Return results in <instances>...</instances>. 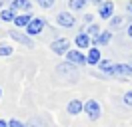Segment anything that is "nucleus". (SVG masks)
Returning a JSON list of instances; mask_svg holds the SVG:
<instances>
[{"mask_svg": "<svg viewBox=\"0 0 132 127\" xmlns=\"http://www.w3.org/2000/svg\"><path fill=\"white\" fill-rule=\"evenodd\" d=\"M84 111H86V115H88L92 121L100 119V103L98 101H94V99L86 101V103H84Z\"/></svg>", "mask_w": 132, "mask_h": 127, "instance_id": "f257e3e1", "label": "nucleus"}, {"mask_svg": "<svg viewBox=\"0 0 132 127\" xmlns=\"http://www.w3.org/2000/svg\"><path fill=\"white\" fill-rule=\"evenodd\" d=\"M42 30H44V20L42 18H32L30 24L26 26V34L28 36H38Z\"/></svg>", "mask_w": 132, "mask_h": 127, "instance_id": "f03ea898", "label": "nucleus"}, {"mask_svg": "<svg viewBox=\"0 0 132 127\" xmlns=\"http://www.w3.org/2000/svg\"><path fill=\"white\" fill-rule=\"evenodd\" d=\"M56 22L60 24V26H64V28H72L76 24V20H74V16L70 14V12H60V14L56 16Z\"/></svg>", "mask_w": 132, "mask_h": 127, "instance_id": "7ed1b4c3", "label": "nucleus"}, {"mask_svg": "<svg viewBox=\"0 0 132 127\" xmlns=\"http://www.w3.org/2000/svg\"><path fill=\"white\" fill-rule=\"evenodd\" d=\"M66 58H68V64H74V66L86 64V58H84V54L76 52V50H70V52H66Z\"/></svg>", "mask_w": 132, "mask_h": 127, "instance_id": "20e7f679", "label": "nucleus"}, {"mask_svg": "<svg viewBox=\"0 0 132 127\" xmlns=\"http://www.w3.org/2000/svg\"><path fill=\"white\" fill-rule=\"evenodd\" d=\"M8 34H10L12 40H16V42H20V44H24V46H28V48L34 46L32 40H30V36H26V34H20V32H16V30H10Z\"/></svg>", "mask_w": 132, "mask_h": 127, "instance_id": "39448f33", "label": "nucleus"}, {"mask_svg": "<svg viewBox=\"0 0 132 127\" xmlns=\"http://www.w3.org/2000/svg\"><path fill=\"white\" fill-rule=\"evenodd\" d=\"M50 48H52V52H54V54L62 56V54L68 52V40H54Z\"/></svg>", "mask_w": 132, "mask_h": 127, "instance_id": "423d86ee", "label": "nucleus"}, {"mask_svg": "<svg viewBox=\"0 0 132 127\" xmlns=\"http://www.w3.org/2000/svg\"><path fill=\"white\" fill-rule=\"evenodd\" d=\"M112 10H114V4H112V2H102L98 6L100 18H110V16H112Z\"/></svg>", "mask_w": 132, "mask_h": 127, "instance_id": "0eeeda50", "label": "nucleus"}, {"mask_svg": "<svg viewBox=\"0 0 132 127\" xmlns=\"http://www.w3.org/2000/svg\"><path fill=\"white\" fill-rule=\"evenodd\" d=\"M110 38H112V34H110V32H102V34H96L92 42H94V44H98V46H106L108 42H110Z\"/></svg>", "mask_w": 132, "mask_h": 127, "instance_id": "6e6552de", "label": "nucleus"}, {"mask_svg": "<svg viewBox=\"0 0 132 127\" xmlns=\"http://www.w3.org/2000/svg\"><path fill=\"white\" fill-rule=\"evenodd\" d=\"M30 0H12V4H10V8L12 10H30Z\"/></svg>", "mask_w": 132, "mask_h": 127, "instance_id": "1a4fd4ad", "label": "nucleus"}, {"mask_svg": "<svg viewBox=\"0 0 132 127\" xmlns=\"http://www.w3.org/2000/svg\"><path fill=\"white\" fill-rule=\"evenodd\" d=\"M30 20H32V14H20L14 18V26H18V28H22V26H28L30 24Z\"/></svg>", "mask_w": 132, "mask_h": 127, "instance_id": "9d476101", "label": "nucleus"}, {"mask_svg": "<svg viewBox=\"0 0 132 127\" xmlns=\"http://www.w3.org/2000/svg\"><path fill=\"white\" fill-rule=\"evenodd\" d=\"M66 109H68L70 115H78V113L82 111V103L78 101V99H72V101L68 103V107H66Z\"/></svg>", "mask_w": 132, "mask_h": 127, "instance_id": "9b49d317", "label": "nucleus"}, {"mask_svg": "<svg viewBox=\"0 0 132 127\" xmlns=\"http://www.w3.org/2000/svg\"><path fill=\"white\" fill-rule=\"evenodd\" d=\"M100 62V50L98 48H92L90 52H88V58H86V64H98Z\"/></svg>", "mask_w": 132, "mask_h": 127, "instance_id": "f8f14e48", "label": "nucleus"}, {"mask_svg": "<svg viewBox=\"0 0 132 127\" xmlns=\"http://www.w3.org/2000/svg\"><path fill=\"white\" fill-rule=\"evenodd\" d=\"M14 18H16V14H14L12 8H6V10L0 12V20H2V22H14Z\"/></svg>", "mask_w": 132, "mask_h": 127, "instance_id": "ddd939ff", "label": "nucleus"}, {"mask_svg": "<svg viewBox=\"0 0 132 127\" xmlns=\"http://www.w3.org/2000/svg\"><path fill=\"white\" fill-rule=\"evenodd\" d=\"M76 44H78V48H88V46H90V38H88V34L80 32V34L76 36Z\"/></svg>", "mask_w": 132, "mask_h": 127, "instance_id": "4468645a", "label": "nucleus"}, {"mask_svg": "<svg viewBox=\"0 0 132 127\" xmlns=\"http://www.w3.org/2000/svg\"><path fill=\"white\" fill-rule=\"evenodd\" d=\"M86 2L88 0H68V6H70V10H82Z\"/></svg>", "mask_w": 132, "mask_h": 127, "instance_id": "2eb2a0df", "label": "nucleus"}, {"mask_svg": "<svg viewBox=\"0 0 132 127\" xmlns=\"http://www.w3.org/2000/svg\"><path fill=\"white\" fill-rule=\"evenodd\" d=\"M12 54V48L8 44H0V56H10Z\"/></svg>", "mask_w": 132, "mask_h": 127, "instance_id": "dca6fc26", "label": "nucleus"}, {"mask_svg": "<svg viewBox=\"0 0 132 127\" xmlns=\"http://www.w3.org/2000/svg\"><path fill=\"white\" fill-rule=\"evenodd\" d=\"M38 6L40 8H52L54 6V0H38Z\"/></svg>", "mask_w": 132, "mask_h": 127, "instance_id": "f3484780", "label": "nucleus"}, {"mask_svg": "<svg viewBox=\"0 0 132 127\" xmlns=\"http://www.w3.org/2000/svg\"><path fill=\"white\" fill-rule=\"evenodd\" d=\"M118 26H122V18H120V16L110 20V28H118Z\"/></svg>", "mask_w": 132, "mask_h": 127, "instance_id": "a211bd4d", "label": "nucleus"}, {"mask_svg": "<svg viewBox=\"0 0 132 127\" xmlns=\"http://www.w3.org/2000/svg\"><path fill=\"white\" fill-rule=\"evenodd\" d=\"M124 103H126L128 107H132V91H126V93H124Z\"/></svg>", "mask_w": 132, "mask_h": 127, "instance_id": "6ab92c4d", "label": "nucleus"}, {"mask_svg": "<svg viewBox=\"0 0 132 127\" xmlns=\"http://www.w3.org/2000/svg\"><path fill=\"white\" fill-rule=\"evenodd\" d=\"M8 127H26L22 121H18V119H12V121H8Z\"/></svg>", "mask_w": 132, "mask_h": 127, "instance_id": "aec40b11", "label": "nucleus"}, {"mask_svg": "<svg viewBox=\"0 0 132 127\" xmlns=\"http://www.w3.org/2000/svg\"><path fill=\"white\" fill-rule=\"evenodd\" d=\"M88 34H92V36H96V34H98V26H96V24H92L90 28H88Z\"/></svg>", "mask_w": 132, "mask_h": 127, "instance_id": "412c9836", "label": "nucleus"}, {"mask_svg": "<svg viewBox=\"0 0 132 127\" xmlns=\"http://www.w3.org/2000/svg\"><path fill=\"white\" fill-rule=\"evenodd\" d=\"M84 22H92V14H86V16H84Z\"/></svg>", "mask_w": 132, "mask_h": 127, "instance_id": "4be33fe9", "label": "nucleus"}, {"mask_svg": "<svg viewBox=\"0 0 132 127\" xmlns=\"http://www.w3.org/2000/svg\"><path fill=\"white\" fill-rule=\"evenodd\" d=\"M0 127H8V121H4V119H0Z\"/></svg>", "mask_w": 132, "mask_h": 127, "instance_id": "5701e85b", "label": "nucleus"}, {"mask_svg": "<svg viewBox=\"0 0 132 127\" xmlns=\"http://www.w3.org/2000/svg\"><path fill=\"white\" fill-rule=\"evenodd\" d=\"M126 34H128V38H132V24L128 26V32H126Z\"/></svg>", "mask_w": 132, "mask_h": 127, "instance_id": "b1692460", "label": "nucleus"}, {"mask_svg": "<svg viewBox=\"0 0 132 127\" xmlns=\"http://www.w3.org/2000/svg\"><path fill=\"white\" fill-rule=\"evenodd\" d=\"M90 2H94V4H98V6L102 4V0H90Z\"/></svg>", "mask_w": 132, "mask_h": 127, "instance_id": "393cba45", "label": "nucleus"}, {"mask_svg": "<svg viewBox=\"0 0 132 127\" xmlns=\"http://www.w3.org/2000/svg\"><path fill=\"white\" fill-rule=\"evenodd\" d=\"M126 8H128V12H132V2H130V4H128Z\"/></svg>", "mask_w": 132, "mask_h": 127, "instance_id": "a878e982", "label": "nucleus"}, {"mask_svg": "<svg viewBox=\"0 0 132 127\" xmlns=\"http://www.w3.org/2000/svg\"><path fill=\"white\" fill-rule=\"evenodd\" d=\"M0 95H2V89H0Z\"/></svg>", "mask_w": 132, "mask_h": 127, "instance_id": "bb28decb", "label": "nucleus"}, {"mask_svg": "<svg viewBox=\"0 0 132 127\" xmlns=\"http://www.w3.org/2000/svg\"><path fill=\"white\" fill-rule=\"evenodd\" d=\"M0 4H2V2H0Z\"/></svg>", "mask_w": 132, "mask_h": 127, "instance_id": "cd10ccee", "label": "nucleus"}]
</instances>
